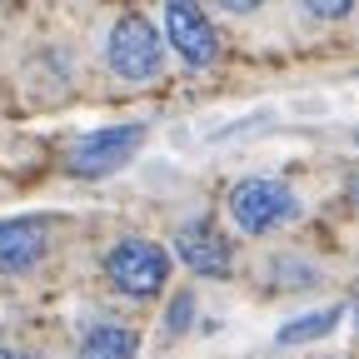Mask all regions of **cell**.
<instances>
[{
	"label": "cell",
	"mask_w": 359,
	"mask_h": 359,
	"mask_svg": "<svg viewBox=\"0 0 359 359\" xmlns=\"http://www.w3.org/2000/svg\"><path fill=\"white\" fill-rule=\"evenodd\" d=\"M299 215V200L285 180H240L230 190V219L240 224V235H269Z\"/></svg>",
	"instance_id": "6da1fadb"
},
{
	"label": "cell",
	"mask_w": 359,
	"mask_h": 359,
	"mask_svg": "<svg viewBox=\"0 0 359 359\" xmlns=\"http://www.w3.org/2000/svg\"><path fill=\"white\" fill-rule=\"evenodd\" d=\"M105 275L120 294H135V299H150L165 290L170 280V255L155 245V240H120L110 255H105Z\"/></svg>",
	"instance_id": "7a4b0ae2"
},
{
	"label": "cell",
	"mask_w": 359,
	"mask_h": 359,
	"mask_svg": "<svg viewBox=\"0 0 359 359\" xmlns=\"http://www.w3.org/2000/svg\"><path fill=\"white\" fill-rule=\"evenodd\" d=\"M105 60H110V70L120 75V80H150V75H160V65H165V50H160V35H155V25L145 20V15H120L115 25H110V40H105Z\"/></svg>",
	"instance_id": "3957f363"
},
{
	"label": "cell",
	"mask_w": 359,
	"mask_h": 359,
	"mask_svg": "<svg viewBox=\"0 0 359 359\" xmlns=\"http://www.w3.org/2000/svg\"><path fill=\"white\" fill-rule=\"evenodd\" d=\"M140 145H145V125H105V130H90V135H80L75 150H70V170L80 180H105Z\"/></svg>",
	"instance_id": "277c9868"
},
{
	"label": "cell",
	"mask_w": 359,
	"mask_h": 359,
	"mask_svg": "<svg viewBox=\"0 0 359 359\" xmlns=\"http://www.w3.org/2000/svg\"><path fill=\"white\" fill-rule=\"evenodd\" d=\"M165 40H170V50L195 70L215 65V55H219V35H215L210 15L195 0H165Z\"/></svg>",
	"instance_id": "5b68a950"
},
{
	"label": "cell",
	"mask_w": 359,
	"mask_h": 359,
	"mask_svg": "<svg viewBox=\"0 0 359 359\" xmlns=\"http://www.w3.org/2000/svg\"><path fill=\"white\" fill-rule=\"evenodd\" d=\"M175 255H180V264L185 269H195V275H210V280H224L230 275V240H224L210 219H195V224H185V230L175 235Z\"/></svg>",
	"instance_id": "8992f818"
},
{
	"label": "cell",
	"mask_w": 359,
	"mask_h": 359,
	"mask_svg": "<svg viewBox=\"0 0 359 359\" xmlns=\"http://www.w3.org/2000/svg\"><path fill=\"white\" fill-rule=\"evenodd\" d=\"M45 219H0V275H25L45 255Z\"/></svg>",
	"instance_id": "52a82bcc"
},
{
	"label": "cell",
	"mask_w": 359,
	"mask_h": 359,
	"mask_svg": "<svg viewBox=\"0 0 359 359\" xmlns=\"http://www.w3.org/2000/svg\"><path fill=\"white\" fill-rule=\"evenodd\" d=\"M135 349H140V339L125 325H95L80 339V359H135Z\"/></svg>",
	"instance_id": "ba28073f"
},
{
	"label": "cell",
	"mask_w": 359,
	"mask_h": 359,
	"mask_svg": "<svg viewBox=\"0 0 359 359\" xmlns=\"http://www.w3.org/2000/svg\"><path fill=\"white\" fill-rule=\"evenodd\" d=\"M339 314H344L339 304H330V309H320V314H299V320H290L275 339H280V344H309V339H325V334L339 325Z\"/></svg>",
	"instance_id": "9c48e42d"
},
{
	"label": "cell",
	"mask_w": 359,
	"mask_h": 359,
	"mask_svg": "<svg viewBox=\"0 0 359 359\" xmlns=\"http://www.w3.org/2000/svg\"><path fill=\"white\" fill-rule=\"evenodd\" d=\"M349 6L354 0H304V11L320 15V20H339V15H349Z\"/></svg>",
	"instance_id": "30bf717a"
},
{
	"label": "cell",
	"mask_w": 359,
	"mask_h": 359,
	"mask_svg": "<svg viewBox=\"0 0 359 359\" xmlns=\"http://www.w3.org/2000/svg\"><path fill=\"white\" fill-rule=\"evenodd\" d=\"M190 309H195V299H190V294H180V299H175V309H170V320H165V330H170V334H180V330L190 325Z\"/></svg>",
	"instance_id": "8fae6325"
},
{
	"label": "cell",
	"mask_w": 359,
	"mask_h": 359,
	"mask_svg": "<svg viewBox=\"0 0 359 359\" xmlns=\"http://www.w3.org/2000/svg\"><path fill=\"white\" fill-rule=\"evenodd\" d=\"M219 6H224V11H235V15H245V11L259 6V0H219Z\"/></svg>",
	"instance_id": "7c38bea8"
},
{
	"label": "cell",
	"mask_w": 359,
	"mask_h": 359,
	"mask_svg": "<svg viewBox=\"0 0 359 359\" xmlns=\"http://www.w3.org/2000/svg\"><path fill=\"white\" fill-rule=\"evenodd\" d=\"M349 195H354V200H359V175H354V180H349Z\"/></svg>",
	"instance_id": "4fadbf2b"
},
{
	"label": "cell",
	"mask_w": 359,
	"mask_h": 359,
	"mask_svg": "<svg viewBox=\"0 0 359 359\" xmlns=\"http://www.w3.org/2000/svg\"><path fill=\"white\" fill-rule=\"evenodd\" d=\"M0 359H20V354H15V349H0Z\"/></svg>",
	"instance_id": "5bb4252c"
},
{
	"label": "cell",
	"mask_w": 359,
	"mask_h": 359,
	"mask_svg": "<svg viewBox=\"0 0 359 359\" xmlns=\"http://www.w3.org/2000/svg\"><path fill=\"white\" fill-rule=\"evenodd\" d=\"M349 314H354V325H359V294H354V309H349Z\"/></svg>",
	"instance_id": "9a60e30c"
}]
</instances>
